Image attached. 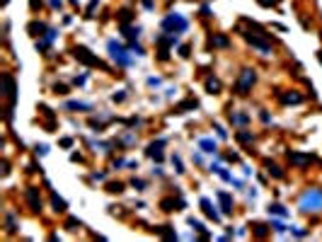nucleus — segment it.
<instances>
[{
  "label": "nucleus",
  "mask_w": 322,
  "mask_h": 242,
  "mask_svg": "<svg viewBox=\"0 0 322 242\" xmlns=\"http://www.w3.org/2000/svg\"><path fill=\"white\" fill-rule=\"evenodd\" d=\"M300 211L303 213H320L322 211V192L320 189H308L300 199Z\"/></svg>",
  "instance_id": "obj_1"
},
{
  "label": "nucleus",
  "mask_w": 322,
  "mask_h": 242,
  "mask_svg": "<svg viewBox=\"0 0 322 242\" xmlns=\"http://www.w3.org/2000/svg\"><path fill=\"white\" fill-rule=\"evenodd\" d=\"M162 27H165V29H174V34H179V32H184L186 29V20L182 17V15L172 12V15H167V17L162 20Z\"/></svg>",
  "instance_id": "obj_2"
},
{
  "label": "nucleus",
  "mask_w": 322,
  "mask_h": 242,
  "mask_svg": "<svg viewBox=\"0 0 322 242\" xmlns=\"http://www.w3.org/2000/svg\"><path fill=\"white\" fill-rule=\"evenodd\" d=\"M254 80H257V75H254V71H242V75H240V80H237L235 85V92L237 95H247V90L254 85Z\"/></svg>",
  "instance_id": "obj_3"
},
{
  "label": "nucleus",
  "mask_w": 322,
  "mask_h": 242,
  "mask_svg": "<svg viewBox=\"0 0 322 242\" xmlns=\"http://www.w3.org/2000/svg\"><path fill=\"white\" fill-rule=\"evenodd\" d=\"M109 53H112V58L119 63V66H128L131 63V58L126 56V48L119 46L116 41H109Z\"/></svg>",
  "instance_id": "obj_4"
},
{
  "label": "nucleus",
  "mask_w": 322,
  "mask_h": 242,
  "mask_svg": "<svg viewBox=\"0 0 322 242\" xmlns=\"http://www.w3.org/2000/svg\"><path fill=\"white\" fill-rule=\"evenodd\" d=\"M75 58L85 60V63H90V66H99V68H102V63H99L95 56H90V51H87V48H83V46L75 48Z\"/></svg>",
  "instance_id": "obj_5"
},
{
  "label": "nucleus",
  "mask_w": 322,
  "mask_h": 242,
  "mask_svg": "<svg viewBox=\"0 0 322 242\" xmlns=\"http://www.w3.org/2000/svg\"><path fill=\"white\" fill-rule=\"evenodd\" d=\"M288 160L296 162V165H308V162H312L315 157L312 155H300V153H288Z\"/></svg>",
  "instance_id": "obj_6"
},
{
  "label": "nucleus",
  "mask_w": 322,
  "mask_h": 242,
  "mask_svg": "<svg viewBox=\"0 0 322 242\" xmlns=\"http://www.w3.org/2000/svg\"><path fill=\"white\" fill-rule=\"evenodd\" d=\"M281 102H284V104H298V102H303V97L300 95H281Z\"/></svg>",
  "instance_id": "obj_7"
},
{
  "label": "nucleus",
  "mask_w": 322,
  "mask_h": 242,
  "mask_svg": "<svg viewBox=\"0 0 322 242\" xmlns=\"http://www.w3.org/2000/svg\"><path fill=\"white\" fill-rule=\"evenodd\" d=\"M27 196H29V201H32V208H34V211H39V208H41V201H37V189H29V192H27Z\"/></svg>",
  "instance_id": "obj_8"
},
{
  "label": "nucleus",
  "mask_w": 322,
  "mask_h": 242,
  "mask_svg": "<svg viewBox=\"0 0 322 242\" xmlns=\"http://www.w3.org/2000/svg\"><path fill=\"white\" fill-rule=\"evenodd\" d=\"M218 199L223 201V211H225V213H230V211H233V208H230V206H233V204H230V196H228L225 192H221V194H218Z\"/></svg>",
  "instance_id": "obj_9"
},
{
  "label": "nucleus",
  "mask_w": 322,
  "mask_h": 242,
  "mask_svg": "<svg viewBox=\"0 0 322 242\" xmlns=\"http://www.w3.org/2000/svg\"><path fill=\"white\" fill-rule=\"evenodd\" d=\"M201 150H204V153H216V143L209 141V138H204V141H201Z\"/></svg>",
  "instance_id": "obj_10"
},
{
  "label": "nucleus",
  "mask_w": 322,
  "mask_h": 242,
  "mask_svg": "<svg viewBox=\"0 0 322 242\" xmlns=\"http://www.w3.org/2000/svg\"><path fill=\"white\" fill-rule=\"evenodd\" d=\"M211 46H228V36H211Z\"/></svg>",
  "instance_id": "obj_11"
},
{
  "label": "nucleus",
  "mask_w": 322,
  "mask_h": 242,
  "mask_svg": "<svg viewBox=\"0 0 322 242\" xmlns=\"http://www.w3.org/2000/svg\"><path fill=\"white\" fill-rule=\"evenodd\" d=\"M201 206H204V211H206L209 216H213V220H218V218H221L216 211H213V208H211V201H206V199H204V201H201Z\"/></svg>",
  "instance_id": "obj_12"
},
{
  "label": "nucleus",
  "mask_w": 322,
  "mask_h": 242,
  "mask_svg": "<svg viewBox=\"0 0 322 242\" xmlns=\"http://www.w3.org/2000/svg\"><path fill=\"white\" fill-rule=\"evenodd\" d=\"M269 213H276V216H286L284 206H279V204H274V206H269Z\"/></svg>",
  "instance_id": "obj_13"
},
{
  "label": "nucleus",
  "mask_w": 322,
  "mask_h": 242,
  "mask_svg": "<svg viewBox=\"0 0 322 242\" xmlns=\"http://www.w3.org/2000/svg\"><path fill=\"white\" fill-rule=\"evenodd\" d=\"M206 87H209V92H218V90H221V83H218V80H209Z\"/></svg>",
  "instance_id": "obj_14"
},
{
  "label": "nucleus",
  "mask_w": 322,
  "mask_h": 242,
  "mask_svg": "<svg viewBox=\"0 0 322 242\" xmlns=\"http://www.w3.org/2000/svg\"><path fill=\"white\" fill-rule=\"evenodd\" d=\"M267 167H269V172H272L274 177H284V172H281V169L276 167V165H272V162H267Z\"/></svg>",
  "instance_id": "obj_15"
},
{
  "label": "nucleus",
  "mask_w": 322,
  "mask_h": 242,
  "mask_svg": "<svg viewBox=\"0 0 322 242\" xmlns=\"http://www.w3.org/2000/svg\"><path fill=\"white\" fill-rule=\"evenodd\" d=\"M68 107H71V109H90V104H83V102H71Z\"/></svg>",
  "instance_id": "obj_16"
},
{
  "label": "nucleus",
  "mask_w": 322,
  "mask_h": 242,
  "mask_svg": "<svg viewBox=\"0 0 322 242\" xmlns=\"http://www.w3.org/2000/svg\"><path fill=\"white\" fill-rule=\"evenodd\" d=\"M121 189H124V184H112L109 187V192H121Z\"/></svg>",
  "instance_id": "obj_17"
},
{
  "label": "nucleus",
  "mask_w": 322,
  "mask_h": 242,
  "mask_svg": "<svg viewBox=\"0 0 322 242\" xmlns=\"http://www.w3.org/2000/svg\"><path fill=\"white\" fill-rule=\"evenodd\" d=\"M51 5H53V8H58V5H61V0H49Z\"/></svg>",
  "instance_id": "obj_18"
},
{
  "label": "nucleus",
  "mask_w": 322,
  "mask_h": 242,
  "mask_svg": "<svg viewBox=\"0 0 322 242\" xmlns=\"http://www.w3.org/2000/svg\"><path fill=\"white\" fill-rule=\"evenodd\" d=\"M317 56H320V60H322V51H320V53H317Z\"/></svg>",
  "instance_id": "obj_19"
}]
</instances>
